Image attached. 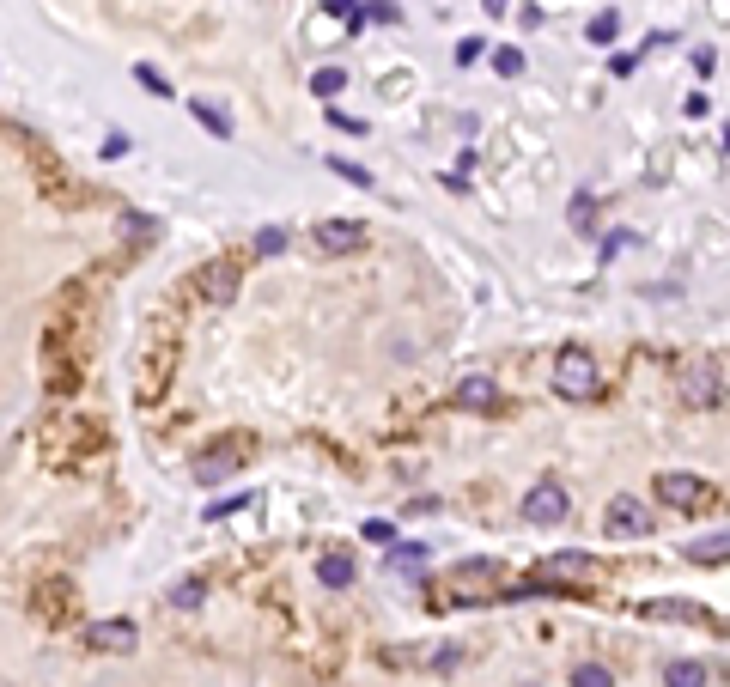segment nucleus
<instances>
[{
    "instance_id": "nucleus-8",
    "label": "nucleus",
    "mask_w": 730,
    "mask_h": 687,
    "mask_svg": "<svg viewBox=\"0 0 730 687\" xmlns=\"http://www.w3.org/2000/svg\"><path fill=\"white\" fill-rule=\"evenodd\" d=\"M597 572H603V566H597L591 554H548L536 578H560V584H591Z\"/></svg>"
},
{
    "instance_id": "nucleus-1",
    "label": "nucleus",
    "mask_w": 730,
    "mask_h": 687,
    "mask_svg": "<svg viewBox=\"0 0 730 687\" xmlns=\"http://www.w3.org/2000/svg\"><path fill=\"white\" fill-rule=\"evenodd\" d=\"M554 390H560L566 402H597V396H603V371H597V359L584 353V347H566V353L554 359Z\"/></svg>"
},
{
    "instance_id": "nucleus-6",
    "label": "nucleus",
    "mask_w": 730,
    "mask_h": 687,
    "mask_svg": "<svg viewBox=\"0 0 730 687\" xmlns=\"http://www.w3.org/2000/svg\"><path fill=\"white\" fill-rule=\"evenodd\" d=\"M244 469V444H226V450H201L195 456V481L201 487H219V481H232Z\"/></svg>"
},
{
    "instance_id": "nucleus-14",
    "label": "nucleus",
    "mask_w": 730,
    "mask_h": 687,
    "mask_svg": "<svg viewBox=\"0 0 730 687\" xmlns=\"http://www.w3.org/2000/svg\"><path fill=\"white\" fill-rule=\"evenodd\" d=\"M664 681H670V687H706V681H712V669H706L700 657H676V663L664 669Z\"/></svg>"
},
{
    "instance_id": "nucleus-12",
    "label": "nucleus",
    "mask_w": 730,
    "mask_h": 687,
    "mask_svg": "<svg viewBox=\"0 0 730 687\" xmlns=\"http://www.w3.org/2000/svg\"><path fill=\"white\" fill-rule=\"evenodd\" d=\"M317 584L347 590V584H353V554H347V548H329V554L317 560Z\"/></svg>"
},
{
    "instance_id": "nucleus-25",
    "label": "nucleus",
    "mask_w": 730,
    "mask_h": 687,
    "mask_svg": "<svg viewBox=\"0 0 730 687\" xmlns=\"http://www.w3.org/2000/svg\"><path fill=\"white\" fill-rule=\"evenodd\" d=\"M365 542H378V548H396V523L372 517V523H365Z\"/></svg>"
},
{
    "instance_id": "nucleus-7",
    "label": "nucleus",
    "mask_w": 730,
    "mask_h": 687,
    "mask_svg": "<svg viewBox=\"0 0 730 687\" xmlns=\"http://www.w3.org/2000/svg\"><path fill=\"white\" fill-rule=\"evenodd\" d=\"M359 244H365V225L359 219H323L317 225V250L323 256H353Z\"/></svg>"
},
{
    "instance_id": "nucleus-5",
    "label": "nucleus",
    "mask_w": 730,
    "mask_h": 687,
    "mask_svg": "<svg viewBox=\"0 0 730 687\" xmlns=\"http://www.w3.org/2000/svg\"><path fill=\"white\" fill-rule=\"evenodd\" d=\"M566 511H572V499H566V487L560 481H542V487H530L524 493V523H566Z\"/></svg>"
},
{
    "instance_id": "nucleus-10",
    "label": "nucleus",
    "mask_w": 730,
    "mask_h": 687,
    "mask_svg": "<svg viewBox=\"0 0 730 687\" xmlns=\"http://www.w3.org/2000/svg\"><path fill=\"white\" fill-rule=\"evenodd\" d=\"M86 645L92 651H110V657H128L134 651V621H92L86 627Z\"/></svg>"
},
{
    "instance_id": "nucleus-17",
    "label": "nucleus",
    "mask_w": 730,
    "mask_h": 687,
    "mask_svg": "<svg viewBox=\"0 0 730 687\" xmlns=\"http://www.w3.org/2000/svg\"><path fill=\"white\" fill-rule=\"evenodd\" d=\"M420 566H426V542H408V548L390 554V572H396V578H408V572H420Z\"/></svg>"
},
{
    "instance_id": "nucleus-32",
    "label": "nucleus",
    "mask_w": 730,
    "mask_h": 687,
    "mask_svg": "<svg viewBox=\"0 0 730 687\" xmlns=\"http://www.w3.org/2000/svg\"><path fill=\"white\" fill-rule=\"evenodd\" d=\"M128 146H134L128 134H110V140H104V159H122V152H128Z\"/></svg>"
},
{
    "instance_id": "nucleus-13",
    "label": "nucleus",
    "mask_w": 730,
    "mask_h": 687,
    "mask_svg": "<svg viewBox=\"0 0 730 687\" xmlns=\"http://www.w3.org/2000/svg\"><path fill=\"white\" fill-rule=\"evenodd\" d=\"M645 615H651V621H694V627L712 621L700 602H670V596H664V602H645Z\"/></svg>"
},
{
    "instance_id": "nucleus-4",
    "label": "nucleus",
    "mask_w": 730,
    "mask_h": 687,
    "mask_svg": "<svg viewBox=\"0 0 730 687\" xmlns=\"http://www.w3.org/2000/svg\"><path fill=\"white\" fill-rule=\"evenodd\" d=\"M657 499H664V505H676V511H700L706 499H712V481L706 475H657Z\"/></svg>"
},
{
    "instance_id": "nucleus-30",
    "label": "nucleus",
    "mask_w": 730,
    "mask_h": 687,
    "mask_svg": "<svg viewBox=\"0 0 730 687\" xmlns=\"http://www.w3.org/2000/svg\"><path fill=\"white\" fill-rule=\"evenodd\" d=\"M323 7H329L335 19H347V25H359V0H323Z\"/></svg>"
},
{
    "instance_id": "nucleus-21",
    "label": "nucleus",
    "mask_w": 730,
    "mask_h": 687,
    "mask_svg": "<svg viewBox=\"0 0 730 687\" xmlns=\"http://www.w3.org/2000/svg\"><path fill=\"white\" fill-rule=\"evenodd\" d=\"M286 250V225H262L256 232V256H280Z\"/></svg>"
},
{
    "instance_id": "nucleus-33",
    "label": "nucleus",
    "mask_w": 730,
    "mask_h": 687,
    "mask_svg": "<svg viewBox=\"0 0 730 687\" xmlns=\"http://www.w3.org/2000/svg\"><path fill=\"white\" fill-rule=\"evenodd\" d=\"M481 7H487V13H505V0H481Z\"/></svg>"
},
{
    "instance_id": "nucleus-29",
    "label": "nucleus",
    "mask_w": 730,
    "mask_h": 687,
    "mask_svg": "<svg viewBox=\"0 0 730 687\" xmlns=\"http://www.w3.org/2000/svg\"><path fill=\"white\" fill-rule=\"evenodd\" d=\"M481 49H487L481 37H463V43H457V67H475V61H481Z\"/></svg>"
},
{
    "instance_id": "nucleus-2",
    "label": "nucleus",
    "mask_w": 730,
    "mask_h": 687,
    "mask_svg": "<svg viewBox=\"0 0 730 687\" xmlns=\"http://www.w3.org/2000/svg\"><path fill=\"white\" fill-rule=\"evenodd\" d=\"M603 523H609V536H657L651 505H645V499H633V493H615V499H609V511H603Z\"/></svg>"
},
{
    "instance_id": "nucleus-20",
    "label": "nucleus",
    "mask_w": 730,
    "mask_h": 687,
    "mask_svg": "<svg viewBox=\"0 0 730 687\" xmlns=\"http://www.w3.org/2000/svg\"><path fill=\"white\" fill-rule=\"evenodd\" d=\"M615 31H621V13H597L591 25H584V37H591V43H615Z\"/></svg>"
},
{
    "instance_id": "nucleus-11",
    "label": "nucleus",
    "mask_w": 730,
    "mask_h": 687,
    "mask_svg": "<svg viewBox=\"0 0 730 687\" xmlns=\"http://www.w3.org/2000/svg\"><path fill=\"white\" fill-rule=\"evenodd\" d=\"M457 402H463L469 414H499V384H493V377H463V384H457Z\"/></svg>"
},
{
    "instance_id": "nucleus-22",
    "label": "nucleus",
    "mask_w": 730,
    "mask_h": 687,
    "mask_svg": "<svg viewBox=\"0 0 730 687\" xmlns=\"http://www.w3.org/2000/svg\"><path fill=\"white\" fill-rule=\"evenodd\" d=\"M134 80H140L146 92H153V98H171V80H165L159 67H134Z\"/></svg>"
},
{
    "instance_id": "nucleus-24",
    "label": "nucleus",
    "mask_w": 730,
    "mask_h": 687,
    "mask_svg": "<svg viewBox=\"0 0 730 687\" xmlns=\"http://www.w3.org/2000/svg\"><path fill=\"white\" fill-rule=\"evenodd\" d=\"M171 602H177V608H183V615H195V608H201V602H207V590H201V584H195V578H189V584H177V596H171Z\"/></svg>"
},
{
    "instance_id": "nucleus-15",
    "label": "nucleus",
    "mask_w": 730,
    "mask_h": 687,
    "mask_svg": "<svg viewBox=\"0 0 730 687\" xmlns=\"http://www.w3.org/2000/svg\"><path fill=\"white\" fill-rule=\"evenodd\" d=\"M487 578H505V572H499L493 560H469V566H457V596H463V590H469V596H481V584H487Z\"/></svg>"
},
{
    "instance_id": "nucleus-27",
    "label": "nucleus",
    "mask_w": 730,
    "mask_h": 687,
    "mask_svg": "<svg viewBox=\"0 0 730 687\" xmlns=\"http://www.w3.org/2000/svg\"><path fill=\"white\" fill-rule=\"evenodd\" d=\"M591 219H597V201L578 195V201H572V225H578V232H591Z\"/></svg>"
},
{
    "instance_id": "nucleus-23",
    "label": "nucleus",
    "mask_w": 730,
    "mask_h": 687,
    "mask_svg": "<svg viewBox=\"0 0 730 687\" xmlns=\"http://www.w3.org/2000/svg\"><path fill=\"white\" fill-rule=\"evenodd\" d=\"M329 171H335V177H347L353 189H372V171H365V165H347V159H329Z\"/></svg>"
},
{
    "instance_id": "nucleus-28",
    "label": "nucleus",
    "mask_w": 730,
    "mask_h": 687,
    "mask_svg": "<svg viewBox=\"0 0 730 687\" xmlns=\"http://www.w3.org/2000/svg\"><path fill=\"white\" fill-rule=\"evenodd\" d=\"M493 67L505 73V80H518V73H524V55H518V49H499V55H493Z\"/></svg>"
},
{
    "instance_id": "nucleus-19",
    "label": "nucleus",
    "mask_w": 730,
    "mask_h": 687,
    "mask_svg": "<svg viewBox=\"0 0 730 687\" xmlns=\"http://www.w3.org/2000/svg\"><path fill=\"white\" fill-rule=\"evenodd\" d=\"M572 687H615V675H609L603 663H578V669H572Z\"/></svg>"
},
{
    "instance_id": "nucleus-31",
    "label": "nucleus",
    "mask_w": 730,
    "mask_h": 687,
    "mask_svg": "<svg viewBox=\"0 0 730 687\" xmlns=\"http://www.w3.org/2000/svg\"><path fill=\"white\" fill-rule=\"evenodd\" d=\"M633 244H639L633 232H609V238H603V250H609V256H621V250H633Z\"/></svg>"
},
{
    "instance_id": "nucleus-18",
    "label": "nucleus",
    "mask_w": 730,
    "mask_h": 687,
    "mask_svg": "<svg viewBox=\"0 0 730 687\" xmlns=\"http://www.w3.org/2000/svg\"><path fill=\"white\" fill-rule=\"evenodd\" d=\"M189 110H195V122H201V128H207V134H219V140H226V134H232V122H226V110H213V104H207V98H195V104H189Z\"/></svg>"
},
{
    "instance_id": "nucleus-3",
    "label": "nucleus",
    "mask_w": 730,
    "mask_h": 687,
    "mask_svg": "<svg viewBox=\"0 0 730 687\" xmlns=\"http://www.w3.org/2000/svg\"><path fill=\"white\" fill-rule=\"evenodd\" d=\"M682 402L688 408H718L724 402V365L718 359H700L682 371Z\"/></svg>"
},
{
    "instance_id": "nucleus-26",
    "label": "nucleus",
    "mask_w": 730,
    "mask_h": 687,
    "mask_svg": "<svg viewBox=\"0 0 730 687\" xmlns=\"http://www.w3.org/2000/svg\"><path fill=\"white\" fill-rule=\"evenodd\" d=\"M341 86H347V73H341V67H323V73H317V98H335Z\"/></svg>"
},
{
    "instance_id": "nucleus-9",
    "label": "nucleus",
    "mask_w": 730,
    "mask_h": 687,
    "mask_svg": "<svg viewBox=\"0 0 730 687\" xmlns=\"http://www.w3.org/2000/svg\"><path fill=\"white\" fill-rule=\"evenodd\" d=\"M195 286H201L207 304H232V298H238V268H232V262H207V268L195 274Z\"/></svg>"
},
{
    "instance_id": "nucleus-16",
    "label": "nucleus",
    "mask_w": 730,
    "mask_h": 687,
    "mask_svg": "<svg viewBox=\"0 0 730 687\" xmlns=\"http://www.w3.org/2000/svg\"><path fill=\"white\" fill-rule=\"evenodd\" d=\"M724 554H730V542H724V529H712V536L688 542V560H700V566H724Z\"/></svg>"
}]
</instances>
